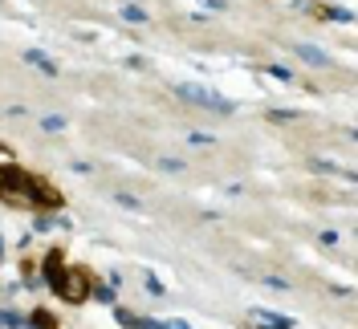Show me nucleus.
<instances>
[{"mask_svg": "<svg viewBox=\"0 0 358 329\" xmlns=\"http://www.w3.org/2000/svg\"><path fill=\"white\" fill-rule=\"evenodd\" d=\"M171 94L183 98L187 106H200V110H212V114H236L241 102H232V98H224L216 89L200 86V82H171Z\"/></svg>", "mask_w": 358, "mask_h": 329, "instance_id": "1", "label": "nucleus"}, {"mask_svg": "<svg viewBox=\"0 0 358 329\" xmlns=\"http://www.w3.org/2000/svg\"><path fill=\"white\" fill-rule=\"evenodd\" d=\"M90 288H94V272H90L86 264H69L66 281H62V288H57V301L69 305V309H78V305L90 301Z\"/></svg>", "mask_w": 358, "mask_h": 329, "instance_id": "2", "label": "nucleus"}, {"mask_svg": "<svg viewBox=\"0 0 358 329\" xmlns=\"http://www.w3.org/2000/svg\"><path fill=\"white\" fill-rule=\"evenodd\" d=\"M248 321L257 329H297V317L289 313H277V309H265V305H252L248 309Z\"/></svg>", "mask_w": 358, "mask_h": 329, "instance_id": "3", "label": "nucleus"}, {"mask_svg": "<svg viewBox=\"0 0 358 329\" xmlns=\"http://www.w3.org/2000/svg\"><path fill=\"white\" fill-rule=\"evenodd\" d=\"M289 49H293V57H297V61H306V66H313V69H330V66H334V57H330L326 49H317V45L293 41Z\"/></svg>", "mask_w": 358, "mask_h": 329, "instance_id": "4", "label": "nucleus"}, {"mask_svg": "<svg viewBox=\"0 0 358 329\" xmlns=\"http://www.w3.org/2000/svg\"><path fill=\"white\" fill-rule=\"evenodd\" d=\"M21 61H24V66H33L41 78H57V73H62V66H57V61H53L45 49H37V45H29V49H24Z\"/></svg>", "mask_w": 358, "mask_h": 329, "instance_id": "5", "label": "nucleus"}, {"mask_svg": "<svg viewBox=\"0 0 358 329\" xmlns=\"http://www.w3.org/2000/svg\"><path fill=\"white\" fill-rule=\"evenodd\" d=\"M24 317H29V326H33V329H62V317H57L53 309H45V305L29 309Z\"/></svg>", "mask_w": 358, "mask_h": 329, "instance_id": "6", "label": "nucleus"}, {"mask_svg": "<svg viewBox=\"0 0 358 329\" xmlns=\"http://www.w3.org/2000/svg\"><path fill=\"white\" fill-rule=\"evenodd\" d=\"M322 21H334V24H355V8H342V4H322L313 8Z\"/></svg>", "mask_w": 358, "mask_h": 329, "instance_id": "7", "label": "nucleus"}, {"mask_svg": "<svg viewBox=\"0 0 358 329\" xmlns=\"http://www.w3.org/2000/svg\"><path fill=\"white\" fill-rule=\"evenodd\" d=\"M90 301H94V305L114 309V305H118V288H114V285H102V281H94V288H90Z\"/></svg>", "mask_w": 358, "mask_h": 329, "instance_id": "8", "label": "nucleus"}, {"mask_svg": "<svg viewBox=\"0 0 358 329\" xmlns=\"http://www.w3.org/2000/svg\"><path fill=\"white\" fill-rule=\"evenodd\" d=\"M0 329H33V326H29V317H24L21 309L0 305Z\"/></svg>", "mask_w": 358, "mask_h": 329, "instance_id": "9", "label": "nucleus"}, {"mask_svg": "<svg viewBox=\"0 0 358 329\" xmlns=\"http://www.w3.org/2000/svg\"><path fill=\"white\" fill-rule=\"evenodd\" d=\"M265 78L281 82V86H297V73H293L289 66H281V61H268V66H265Z\"/></svg>", "mask_w": 358, "mask_h": 329, "instance_id": "10", "label": "nucleus"}, {"mask_svg": "<svg viewBox=\"0 0 358 329\" xmlns=\"http://www.w3.org/2000/svg\"><path fill=\"white\" fill-rule=\"evenodd\" d=\"M37 126H41L45 134H62V131H69V118H66V114H41V118H37Z\"/></svg>", "mask_w": 358, "mask_h": 329, "instance_id": "11", "label": "nucleus"}, {"mask_svg": "<svg viewBox=\"0 0 358 329\" xmlns=\"http://www.w3.org/2000/svg\"><path fill=\"white\" fill-rule=\"evenodd\" d=\"M118 17H122L127 24H147V21H151V13H147L143 4H122V8H118Z\"/></svg>", "mask_w": 358, "mask_h": 329, "instance_id": "12", "label": "nucleus"}, {"mask_svg": "<svg viewBox=\"0 0 358 329\" xmlns=\"http://www.w3.org/2000/svg\"><path fill=\"white\" fill-rule=\"evenodd\" d=\"M310 171H313V175H330V179H334L342 167H338L334 159H310Z\"/></svg>", "mask_w": 358, "mask_h": 329, "instance_id": "13", "label": "nucleus"}, {"mask_svg": "<svg viewBox=\"0 0 358 329\" xmlns=\"http://www.w3.org/2000/svg\"><path fill=\"white\" fill-rule=\"evenodd\" d=\"M143 288H147V293H151V297H159V301H163V297H167V285H163V281H159L155 272H143Z\"/></svg>", "mask_w": 358, "mask_h": 329, "instance_id": "14", "label": "nucleus"}, {"mask_svg": "<svg viewBox=\"0 0 358 329\" xmlns=\"http://www.w3.org/2000/svg\"><path fill=\"white\" fill-rule=\"evenodd\" d=\"M155 167H159V171H167V175H179V171H187V163H183V159H176V154H163Z\"/></svg>", "mask_w": 358, "mask_h": 329, "instance_id": "15", "label": "nucleus"}, {"mask_svg": "<svg viewBox=\"0 0 358 329\" xmlns=\"http://www.w3.org/2000/svg\"><path fill=\"white\" fill-rule=\"evenodd\" d=\"M265 118H268V122H297V118H301V110H281V106H273V110H265Z\"/></svg>", "mask_w": 358, "mask_h": 329, "instance_id": "16", "label": "nucleus"}, {"mask_svg": "<svg viewBox=\"0 0 358 329\" xmlns=\"http://www.w3.org/2000/svg\"><path fill=\"white\" fill-rule=\"evenodd\" d=\"M114 203H118L122 212H138V207H143V199L134 196V191H118V196H114Z\"/></svg>", "mask_w": 358, "mask_h": 329, "instance_id": "17", "label": "nucleus"}, {"mask_svg": "<svg viewBox=\"0 0 358 329\" xmlns=\"http://www.w3.org/2000/svg\"><path fill=\"white\" fill-rule=\"evenodd\" d=\"M187 142H192V147H216V134L212 131H187Z\"/></svg>", "mask_w": 358, "mask_h": 329, "instance_id": "18", "label": "nucleus"}, {"mask_svg": "<svg viewBox=\"0 0 358 329\" xmlns=\"http://www.w3.org/2000/svg\"><path fill=\"white\" fill-rule=\"evenodd\" d=\"M338 240H342V232H338V228H326V232H317V244H322V248H338Z\"/></svg>", "mask_w": 358, "mask_h": 329, "instance_id": "19", "label": "nucleus"}, {"mask_svg": "<svg viewBox=\"0 0 358 329\" xmlns=\"http://www.w3.org/2000/svg\"><path fill=\"white\" fill-rule=\"evenodd\" d=\"M196 4H203L200 13H228L232 8V0H196Z\"/></svg>", "mask_w": 358, "mask_h": 329, "instance_id": "20", "label": "nucleus"}, {"mask_svg": "<svg viewBox=\"0 0 358 329\" xmlns=\"http://www.w3.org/2000/svg\"><path fill=\"white\" fill-rule=\"evenodd\" d=\"M261 285H265V288H289V281H285V277H277V272H265V277H261Z\"/></svg>", "mask_w": 358, "mask_h": 329, "instance_id": "21", "label": "nucleus"}, {"mask_svg": "<svg viewBox=\"0 0 358 329\" xmlns=\"http://www.w3.org/2000/svg\"><path fill=\"white\" fill-rule=\"evenodd\" d=\"M69 171H73V175H90V171H94V163H86V159H73V163H69Z\"/></svg>", "mask_w": 358, "mask_h": 329, "instance_id": "22", "label": "nucleus"}, {"mask_svg": "<svg viewBox=\"0 0 358 329\" xmlns=\"http://www.w3.org/2000/svg\"><path fill=\"white\" fill-rule=\"evenodd\" d=\"M21 277H8V281H4V297H17V293H21Z\"/></svg>", "mask_w": 358, "mask_h": 329, "instance_id": "23", "label": "nucleus"}, {"mask_svg": "<svg viewBox=\"0 0 358 329\" xmlns=\"http://www.w3.org/2000/svg\"><path fill=\"white\" fill-rule=\"evenodd\" d=\"M163 329H192V321H183V317H163Z\"/></svg>", "mask_w": 358, "mask_h": 329, "instance_id": "24", "label": "nucleus"}, {"mask_svg": "<svg viewBox=\"0 0 358 329\" xmlns=\"http://www.w3.org/2000/svg\"><path fill=\"white\" fill-rule=\"evenodd\" d=\"M127 69H147V57H143V53H131V57H127Z\"/></svg>", "mask_w": 358, "mask_h": 329, "instance_id": "25", "label": "nucleus"}, {"mask_svg": "<svg viewBox=\"0 0 358 329\" xmlns=\"http://www.w3.org/2000/svg\"><path fill=\"white\" fill-rule=\"evenodd\" d=\"M8 163H17V154H13V147L0 142V167H8Z\"/></svg>", "mask_w": 358, "mask_h": 329, "instance_id": "26", "label": "nucleus"}, {"mask_svg": "<svg viewBox=\"0 0 358 329\" xmlns=\"http://www.w3.org/2000/svg\"><path fill=\"white\" fill-rule=\"evenodd\" d=\"M4 261H8V236H4V228H0V272H4Z\"/></svg>", "mask_w": 358, "mask_h": 329, "instance_id": "27", "label": "nucleus"}, {"mask_svg": "<svg viewBox=\"0 0 358 329\" xmlns=\"http://www.w3.org/2000/svg\"><path fill=\"white\" fill-rule=\"evenodd\" d=\"M57 232H73V216H62L57 212Z\"/></svg>", "mask_w": 358, "mask_h": 329, "instance_id": "28", "label": "nucleus"}, {"mask_svg": "<svg viewBox=\"0 0 358 329\" xmlns=\"http://www.w3.org/2000/svg\"><path fill=\"white\" fill-rule=\"evenodd\" d=\"M106 285H114V288H122V272H118V268H110V272H106Z\"/></svg>", "mask_w": 358, "mask_h": 329, "instance_id": "29", "label": "nucleus"}, {"mask_svg": "<svg viewBox=\"0 0 358 329\" xmlns=\"http://www.w3.org/2000/svg\"><path fill=\"white\" fill-rule=\"evenodd\" d=\"M224 196L232 199V196H245V183H228V187H224Z\"/></svg>", "mask_w": 358, "mask_h": 329, "instance_id": "30", "label": "nucleus"}, {"mask_svg": "<svg viewBox=\"0 0 358 329\" xmlns=\"http://www.w3.org/2000/svg\"><path fill=\"white\" fill-rule=\"evenodd\" d=\"M203 219H208V224H220V219H224V212H216V207H208V212H203Z\"/></svg>", "mask_w": 358, "mask_h": 329, "instance_id": "31", "label": "nucleus"}]
</instances>
